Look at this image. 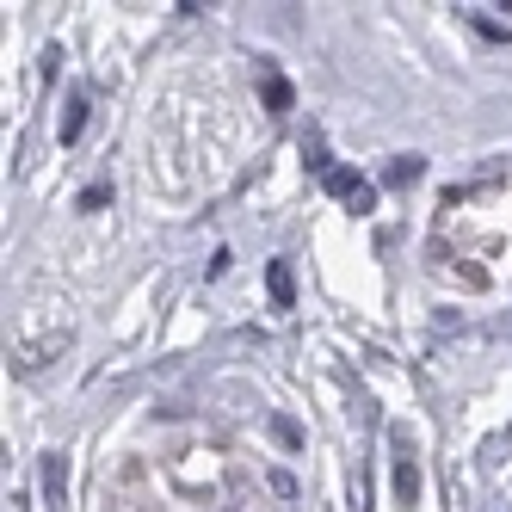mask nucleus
<instances>
[{
	"label": "nucleus",
	"mask_w": 512,
	"mask_h": 512,
	"mask_svg": "<svg viewBox=\"0 0 512 512\" xmlns=\"http://www.w3.org/2000/svg\"><path fill=\"white\" fill-rule=\"evenodd\" d=\"M327 192H334L340 204H352L358 216L377 204V186H364V179H352V173H327Z\"/></svg>",
	"instance_id": "obj_1"
},
{
	"label": "nucleus",
	"mask_w": 512,
	"mask_h": 512,
	"mask_svg": "<svg viewBox=\"0 0 512 512\" xmlns=\"http://www.w3.org/2000/svg\"><path fill=\"white\" fill-rule=\"evenodd\" d=\"M395 451H401V463H395V500L414 506V494H420V469H414V457H408V445H401V438H395Z\"/></svg>",
	"instance_id": "obj_2"
},
{
	"label": "nucleus",
	"mask_w": 512,
	"mask_h": 512,
	"mask_svg": "<svg viewBox=\"0 0 512 512\" xmlns=\"http://www.w3.org/2000/svg\"><path fill=\"white\" fill-rule=\"evenodd\" d=\"M44 494H50V506L62 512V500H68V463H62V451L44 457Z\"/></svg>",
	"instance_id": "obj_3"
},
{
	"label": "nucleus",
	"mask_w": 512,
	"mask_h": 512,
	"mask_svg": "<svg viewBox=\"0 0 512 512\" xmlns=\"http://www.w3.org/2000/svg\"><path fill=\"white\" fill-rule=\"evenodd\" d=\"M420 173H426V161H420V155H395V161L383 167V186H414Z\"/></svg>",
	"instance_id": "obj_4"
},
{
	"label": "nucleus",
	"mask_w": 512,
	"mask_h": 512,
	"mask_svg": "<svg viewBox=\"0 0 512 512\" xmlns=\"http://www.w3.org/2000/svg\"><path fill=\"white\" fill-rule=\"evenodd\" d=\"M260 87H266V105H272V112H290V87H284V75H278L272 62H260Z\"/></svg>",
	"instance_id": "obj_5"
},
{
	"label": "nucleus",
	"mask_w": 512,
	"mask_h": 512,
	"mask_svg": "<svg viewBox=\"0 0 512 512\" xmlns=\"http://www.w3.org/2000/svg\"><path fill=\"white\" fill-rule=\"evenodd\" d=\"M81 124H87V93L68 99V112H62V142H75V136H81Z\"/></svg>",
	"instance_id": "obj_6"
},
{
	"label": "nucleus",
	"mask_w": 512,
	"mask_h": 512,
	"mask_svg": "<svg viewBox=\"0 0 512 512\" xmlns=\"http://www.w3.org/2000/svg\"><path fill=\"white\" fill-rule=\"evenodd\" d=\"M266 284H272V303H278V309H290V266H284V260H272Z\"/></svg>",
	"instance_id": "obj_7"
},
{
	"label": "nucleus",
	"mask_w": 512,
	"mask_h": 512,
	"mask_svg": "<svg viewBox=\"0 0 512 512\" xmlns=\"http://www.w3.org/2000/svg\"><path fill=\"white\" fill-rule=\"evenodd\" d=\"M105 198H112V186H87V192H81V210H99Z\"/></svg>",
	"instance_id": "obj_8"
}]
</instances>
